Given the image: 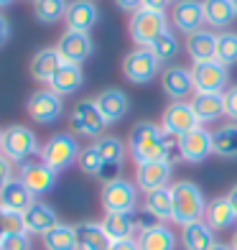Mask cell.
<instances>
[{"instance_id": "36", "label": "cell", "mask_w": 237, "mask_h": 250, "mask_svg": "<svg viewBox=\"0 0 237 250\" xmlns=\"http://www.w3.org/2000/svg\"><path fill=\"white\" fill-rule=\"evenodd\" d=\"M66 8H69L66 0H33V16L41 23H56V21H61L66 16Z\"/></svg>"}, {"instance_id": "9", "label": "cell", "mask_w": 237, "mask_h": 250, "mask_svg": "<svg viewBox=\"0 0 237 250\" xmlns=\"http://www.w3.org/2000/svg\"><path fill=\"white\" fill-rule=\"evenodd\" d=\"M191 79H194L197 92H224L227 82H230V66L219 64L217 59L194 62V66H191Z\"/></svg>"}, {"instance_id": "16", "label": "cell", "mask_w": 237, "mask_h": 250, "mask_svg": "<svg viewBox=\"0 0 237 250\" xmlns=\"http://www.w3.org/2000/svg\"><path fill=\"white\" fill-rule=\"evenodd\" d=\"M171 23L176 31L181 33H194L201 26L207 23L204 21V5L201 0H176L174 8H171Z\"/></svg>"}, {"instance_id": "25", "label": "cell", "mask_w": 237, "mask_h": 250, "mask_svg": "<svg viewBox=\"0 0 237 250\" xmlns=\"http://www.w3.org/2000/svg\"><path fill=\"white\" fill-rule=\"evenodd\" d=\"M181 245H184V250H212L217 245L214 230L201 220L189 222V225L181 227Z\"/></svg>"}, {"instance_id": "26", "label": "cell", "mask_w": 237, "mask_h": 250, "mask_svg": "<svg viewBox=\"0 0 237 250\" xmlns=\"http://www.w3.org/2000/svg\"><path fill=\"white\" fill-rule=\"evenodd\" d=\"M64 64V59L59 56V51L54 49H41L33 54V59H31V77L33 79H39V82H51L54 74L59 72V66Z\"/></svg>"}, {"instance_id": "42", "label": "cell", "mask_w": 237, "mask_h": 250, "mask_svg": "<svg viewBox=\"0 0 237 250\" xmlns=\"http://www.w3.org/2000/svg\"><path fill=\"white\" fill-rule=\"evenodd\" d=\"M0 250H31V235L28 232H13L0 237Z\"/></svg>"}, {"instance_id": "52", "label": "cell", "mask_w": 237, "mask_h": 250, "mask_svg": "<svg viewBox=\"0 0 237 250\" xmlns=\"http://www.w3.org/2000/svg\"><path fill=\"white\" fill-rule=\"evenodd\" d=\"M10 3H13V0H0V8H8Z\"/></svg>"}, {"instance_id": "6", "label": "cell", "mask_w": 237, "mask_h": 250, "mask_svg": "<svg viewBox=\"0 0 237 250\" xmlns=\"http://www.w3.org/2000/svg\"><path fill=\"white\" fill-rule=\"evenodd\" d=\"M69 123H72V130L77 135H82V138H102V133L107 128V120L102 118L95 100L77 102L69 115Z\"/></svg>"}, {"instance_id": "46", "label": "cell", "mask_w": 237, "mask_h": 250, "mask_svg": "<svg viewBox=\"0 0 237 250\" xmlns=\"http://www.w3.org/2000/svg\"><path fill=\"white\" fill-rule=\"evenodd\" d=\"M110 250H138V240H135V237H128V240H112Z\"/></svg>"}, {"instance_id": "10", "label": "cell", "mask_w": 237, "mask_h": 250, "mask_svg": "<svg viewBox=\"0 0 237 250\" xmlns=\"http://www.w3.org/2000/svg\"><path fill=\"white\" fill-rule=\"evenodd\" d=\"M26 110H28V118L33 123L51 125V123H56L61 118L64 102H61V95H56L54 89H39V92H33L28 97Z\"/></svg>"}, {"instance_id": "24", "label": "cell", "mask_w": 237, "mask_h": 250, "mask_svg": "<svg viewBox=\"0 0 237 250\" xmlns=\"http://www.w3.org/2000/svg\"><path fill=\"white\" fill-rule=\"evenodd\" d=\"M74 230H77L79 250H110V245H112L102 222H79V225H74Z\"/></svg>"}, {"instance_id": "33", "label": "cell", "mask_w": 237, "mask_h": 250, "mask_svg": "<svg viewBox=\"0 0 237 250\" xmlns=\"http://www.w3.org/2000/svg\"><path fill=\"white\" fill-rule=\"evenodd\" d=\"M43 248L46 250H79L74 225L59 222L54 230H49L46 235H43Z\"/></svg>"}, {"instance_id": "3", "label": "cell", "mask_w": 237, "mask_h": 250, "mask_svg": "<svg viewBox=\"0 0 237 250\" xmlns=\"http://www.w3.org/2000/svg\"><path fill=\"white\" fill-rule=\"evenodd\" d=\"M36 153H41V146L31 128H26V125H10V128L3 130V156L10 164L23 166Z\"/></svg>"}, {"instance_id": "34", "label": "cell", "mask_w": 237, "mask_h": 250, "mask_svg": "<svg viewBox=\"0 0 237 250\" xmlns=\"http://www.w3.org/2000/svg\"><path fill=\"white\" fill-rule=\"evenodd\" d=\"M97 151L99 156H102L105 166H122V161H125V143H122L120 138H115V135H102V138H97Z\"/></svg>"}, {"instance_id": "20", "label": "cell", "mask_w": 237, "mask_h": 250, "mask_svg": "<svg viewBox=\"0 0 237 250\" xmlns=\"http://www.w3.org/2000/svg\"><path fill=\"white\" fill-rule=\"evenodd\" d=\"M189 105L194 110L199 125L217 123L219 118H224V95L222 92H194Z\"/></svg>"}, {"instance_id": "38", "label": "cell", "mask_w": 237, "mask_h": 250, "mask_svg": "<svg viewBox=\"0 0 237 250\" xmlns=\"http://www.w3.org/2000/svg\"><path fill=\"white\" fill-rule=\"evenodd\" d=\"M148 49L156 54V59H158V62H171L174 56L178 54V39L174 36V31H168V28H166L161 36H158V39L151 43Z\"/></svg>"}, {"instance_id": "53", "label": "cell", "mask_w": 237, "mask_h": 250, "mask_svg": "<svg viewBox=\"0 0 237 250\" xmlns=\"http://www.w3.org/2000/svg\"><path fill=\"white\" fill-rule=\"evenodd\" d=\"M0 153H3V130H0Z\"/></svg>"}, {"instance_id": "28", "label": "cell", "mask_w": 237, "mask_h": 250, "mask_svg": "<svg viewBox=\"0 0 237 250\" xmlns=\"http://www.w3.org/2000/svg\"><path fill=\"white\" fill-rule=\"evenodd\" d=\"M204 5V21L209 28H227L237 18L232 0H201Z\"/></svg>"}, {"instance_id": "14", "label": "cell", "mask_w": 237, "mask_h": 250, "mask_svg": "<svg viewBox=\"0 0 237 250\" xmlns=\"http://www.w3.org/2000/svg\"><path fill=\"white\" fill-rule=\"evenodd\" d=\"M18 179L28 187L33 197H43L56 187V171L43 161H26L18 171Z\"/></svg>"}, {"instance_id": "18", "label": "cell", "mask_w": 237, "mask_h": 250, "mask_svg": "<svg viewBox=\"0 0 237 250\" xmlns=\"http://www.w3.org/2000/svg\"><path fill=\"white\" fill-rule=\"evenodd\" d=\"M95 102H97L99 112H102V118L107 120V125L120 123V120L130 112V100H128V95L122 92V89H118V87L102 89V92L95 97Z\"/></svg>"}, {"instance_id": "23", "label": "cell", "mask_w": 237, "mask_h": 250, "mask_svg": "<svg viewBox=\"0 0 237 250\" xmlns=\"http://www.w3.org/2000/svg\"><path fill=\"white\" fill-rule=\"evenodd\" d=\"M186 54L191 62H209L217 54V33L209 28H199L186 36Z\"/></svg>"}, {"instance_id": "35", "label": "cell", "mask_w": 237, "mask_h": 250, "mask_svg": "<svg viewBox=\"0 0 237 250\" xmlns=\"http://www.w3.org/2000/svg\"><path fill=\"white\" fill-rule=\"evenodd\" d=\"M153 214L161 222L171 220V209H174V202H171V187H163V189H156L151 194H145V204Z\"/></svg>"}, {"instance_id": "30", "label": "cell", "mask_w": 237, "mask_h": 250, "mask_svg": "<svg viewBox=\"0 0 237 250\" xmlns=\"http://www.w3.org/2000/svg\"><path fill=\"white\" fill-rule=\"evenodd\" d=\"M105 232L110 235V240H128L135 232V220H133V212H105V220H102Z\"/></svg>"}, {"instance_id": "45", "label": "cell", "mask_w": 237, "mask_h": 250, "mask_svg": "<svg viewBox=\"0 0 237 250\" xmlns=\"http://www.w3.org/2000/svg\"><path fill=\"white\" fill-rule=\"evenodd\" d=\"M115 5L125 13H135V10L143 8V0H115Z\"/></svg>"}, {"instance_id": "50", "label": "cell", "mask_w": 237, "mask_h": 250, "mask_svg": "<svg viewBox=\"0 0 237 250\" xmlns=\"http://www.w3.org/2000/svg\"><path fill=\"white\" fill-rule=\"evenodd\" d=\"M212 250H232V248H230V245H224V243H217Z\"/></svg>"}, {"instance_id": "8", "label": "cell", "mask_w": 237, "mask_h": 250, "mask_svg": "<svg viewBox=\"0 0 237 250\" xmlns=\"http://www.w3.org/2000/svg\"><path fill=\"white\" fill-rule=\"evenodd\" d=\"M99 199H102L105 212H133L138 207V184L128 179L105 181Z\"/></svg>"}, {"instance_id": "27", "label": "cell", "mask_w": 237, "mask_h": 250, "mask_svg": "<svg viewBox=\"0 0 237 250\" xmlns=\"http://www.w3.org/2000/svg\"><path fill=\"white\" fill-rule=\"evenodd\" d=\"M84 84V74L79 64H61L59 72L54 74V79L49 82V89H54L56 95H74L79 87Z\"/></svg>"}, {"instance_id": "1", "label": "cell", "mask_w": 237, "mask_h": 250, "mask_svg": "<svg viewBox=\"0 0 237 250\" xmlns=\"http://www.w3.org/2000/svg\"><path fill=\"white\" fill-rule=\"evenodd\" d=\"M128 153H130V158L135 164L161 161V158L174 164V158H181V153H178V138L166 135L161 125L148 123V120H140L130 130Z\"/></svg>"}, {"instance_id": "40", "label": "cell", "mask_w": 237, "mask_h": 250, "mask_svg": "<svg viewBox=\"0 0 237 250\" xmlns=\"http://www.w3.org/2000/svg\"><path fill=\"white\" fill-rule=\"evenodd\" d=\"M13 232H26L23 217L16 212H10L5 207H0V237L3 235H13Z\"/></svg>"}, {"instance_id": "22", "label": "cell", "mask_w": 237, "mask_h": 250, "mask_svg": "<svg viewBox=\"0 0 237 250\" xmlns=\"http://www.w3.org/2000/svg\"><path fill=\"white\" fill-rule=\"evenodd\" d=\"M33 202H36V197L31 194L28 187L20 179H10L8 184L0 189V207H5L16 214H23Z\"/></svg>"}, {"instance_id": "2", "label": "cell", "mask_w": 237, "mask_h": 250, "mask_svg": "<svg viewBox=\"0 0 237 250\" xmlns=\"http://www.w3.org/2000/svg\"><path fill=\"white\" fill-rule=\"evenodd\" d=\"M171 202H174L171 220L181 227L189 222H197V220H201V214H207V199L194 181L171 184Z\"/></svg>"}, {"instance_id": "32", "label": "cell", "mask_w": 237, "mask_h": 250, "mask_svg": "<svg viewBox=\"0 0 237 250\" xmlns=\"http://www.w3.org/2000/svg\"><path fill=\"white\" fill-rule=\"evenodd\" d=\"M237 222V214L227 197H217L207 204V225L212 230H227Z\"/></svg>"}, {"instance_id": "29", "label": "cell", "mask_w": 237, "mask_h": 250, "mask_svg": "<svg viewBox=\"0 0 237 250\" xmlns=\"http://www.w3.org/2000/svg\"><path fill=\"white\" fill-rule=\"evenodd\" d=\"M138 250H176V235L171 227L158 225L153 230L138 232Z\"/></svg>"}, {"instance_id": "37", "label": "cell", "mask_w": 237, "mask_h": 250, "mask_svg": "<svg viewBox=\"0 0 237 250\" xmlns=\"http://www.w3.org/2000/svg\"><path fill=\"white\" fill-rule=\"evenodd\" d=\"M214 59L224 66H232L237 62V33L232 31L217 33V54H214Z\"/></svg>"}, {"instance_id": "43", "label": "cell", "mask_w": 237, "mask_h": 250, "mask_svg": "<svg viewBox=\"0 0 237 250\" xmlns=\"http://www.w3.org/2000/svg\"><path fill=\"white\" fill-rule=\"evenodd\" d=\"M224 118L237 123V84L230 87V89H224Z\"/></svg>"}, {"instance_id": "19", "label": "cell", "mask_w": 237, "mask_h": 250, "mask_svg": "<svg viewBox=\"0 0 237 250\" xmlns=\"http://www.w3.org/2000/svg\"><path fill=\"white\" fill-rule=\"evenodd\" d=\"M20 217H23V227H26L28 235H41V237L59 225V217H56L54 207H49L46 202H39V199L33 202Z\"/></svg>"}, {"instance_id": "21", "label": "cell", "mask_w": 237, "mask_h": 250, "mask_svg": "<svg viewBox=\"0 0 237 250\" xmlns=\"http://www.w3.org/2000/svg\"><path fill=\"white\" fill-rule=\"evenodd\" d=\"M64 21H66V28L89 33V28H95L99 21V10L92 0H72L69 8H66Z\"/></svg>"}, {"instance_id": "41", "label": "cell", "mask_w": 237, "mask_h": 250, "mask_svg": "<svg viewBox=\"0 0 237 250\" xmlns=\"http://www.w3.org/2000/svg\"><path fill=\"white\" fill-rule=\"evenodd\" d=\"M133 220H135V230L138 232H145V230H153V227L163 225L148 207H135L133 209Z\"/></svg>"}, {"instance_id": "54", "label": "cell", "mask_w": 237, "mask_h": 250, "mask_svg": "<svg viewBox=\"0 0 237 250\" xmlns=\"http://www.w3.org/2000/svg\"><path fill=\"white\" fill-rule=\"evenodd\" d=\"M232 5H235V10H237V0H232Z\"/></svg>"}, {"instance_id": "47", "label": "cell", "mask_w": 237, "mask_h": 250, "mask_svg": "<svg viewBox=\"0 0 237 250\" xmlns=\"http://www.w3.org/2000/svg\"><path fill=\"white\" fill-rule=\"evenodd\" d=\"M171 5V0H143V8L148 10H158V13H163V10Z\"/></svg>"}, {"instance_id": "15", "label": "cell", "mask_w": 237, "mask_h": 250, "mask_svg": "<svg viewBox=\"0 0 237 250\" xmlns=\"http://www.w3.org/2000/svg\"><path fill=\"white\" fill-rule=\"evenodd\" d=\"M178 153L186 164H204L212 156V133L207 128H194L178 138Z\"/></svg>"}, {"instance_id": "12", "label": "cell", "mask_w": 237, "mask_h": 250, "mask_svg": "<svg viewBox=\"0 0 237 250\" xmlns=\"http://www.w3.org/2000/svg\"><path fill=\"white\" fill-rule=\"evenodd\" d=\"M161 128L166 135H174V138H181L189 130L199 128V120L194 115L189 102H171L166 110H163V118H161Z\"/></svg>"}, {"instance_id": "48", "label": "cell", "mask_w": 237, "mask_h": 250, "mask_svg": "<svg viewBox=\"0 0 237 250\" xmlns=\"http://www.w3.org/2000/svg\"><path fill=\"white\" fill-rule=\"evenodd\" d=\"M8 36H10V23L5 21V16H0V46L8 41Z\"/></svg>"}, {"instance_id": "39", "label": "cell", "mask_w": 237, "mask_h": 250, "mask_svg": "<svg viewBox=\"0 0 237 250\" xmlns=\"http://www.w3.org/2000/svg\"><path fill=\"white\" fill-rule=\"evenodd\" d=\"M77 164H79V168H82L87 176H99V171H102V166H105L102 156H99V151H97V146H87V148L79 151Z\"/></svg>"}, {"instance_id": "7", "label": "cell", "mask_w": 237, "mask_h": 250, "mask_svg": "<svg viewBox=\"0 0 237 250\" xmlns=\"http://www.w3.org/2000/svg\"><path fill=\"white\" fill-rule=\"evenodd\" d=\"M161 72V62L156 59V54L145 46H138L122 59V74L133 84H148Z\"/></svg>"}, {"instance_id": "31", "label": "cell", "mask_w": 237, "mask_h": 250, "mask_svg": "<svg viewBox=\"0 0 237 250\" xmlns=\"http://www.w3.org/2000/svg\"><path fill=\"white\" fill-rule=\"evenodd\" d=\"M212 153L219 158H237V123L219 125L212 133Z\"/></svg>"}, {"instance_id": "5", "label": "cell", "mask_w": 237, "mask_h": 250, "mask_svg": "<svg viewBox=\"0 0 237 250\" xmlns=\"http://www.w3.org/2000/svg\"><path fill=\"white\" fill-rule=\"evenodd\" d=\"M166 28H168V21H166L163 13H158V10L140 8L130 16V39L138 43V46L148 49Z\"/></svg>"}, {"instance_id": "44", "label": "cell", "mask_w": 237, "mask_h": 250, "mask_svg": "<svg viewBox=\"0 0 237 250\" xmlns=\"http://www.w3.org/2000/svg\"><path fill=\"white\" fill-rule=\"evenodd\" d=\"M10 179H13V164H10L3 153H0V189H3Z\"/></svg>"}, {"instance_id": "17", "label": "cell", "mask_w": 237, "mask_h": 250, "mask_svg": "<svg viewBox=\"0 0 237 250\" xmlns=\"http://www.w3.org/2000/svg\"><path fill=\"white\" fill-rule=\"evenodd\" d=\"M161 87L166 97H171L174 102L186 100L194 89V79H191V69H184V66H168V69L161 72Z\"/></svg>"}, {"instance_id": "49", "label": "cell", "mask_w": 237, "mask_h": 250, "mask_svg": "<svg viewBox=\"0 0 237 250\" xmlns=\"http://www.w3.org/2000/svg\"><path fill=\"white\" fill-rule=\"evenodd\" d=\"M227 199H230V204H232V209H235V214H237V184L230 189V194H227Z\"/></svg>"}, {"instance_id": "11", "label": "cell", "mask_w": 237, "mask_h": 250, "mask_svg": "<svg viewBox=\"0 0 237 250\" xmlns=\"http://www.w3.org/2000/svg\"><path fill=\"white\" fill-rule=\"evenodd\" d=\"M92 39L84 31H72L66 28L61 33V39L56 41V51L64 59V64H82L92 56Z\"/></svg>"}, {"instance_id": "13", "label": "cell", "mask_w": 237, "mask_h": 250, "mask_svg": "<svg viewBox=\"0 0 237 250\" xmlns=\"http://www.w3.org/2000/svg\"><path fill=\"white\" fill-rule=\"evenodd\" d=\"M171 174H174V166L171 161H148V164H138L135 168V184L143 194H151L156 189H163L168 187V181H171Z\"/></svg>"}, {"instance_id": "4", "label": "cell", "mask_w": 237, "mask_h": 250, "mask_svg": "<svg viewBox=\"0 0 237 250\" xmlns=\"http://www.w3.org/2000/svg\"><path fill=\"white\" fill-rule=\"evenodd\" d=\"M79 143L74 138V133H56L51 138L41 146V161L51 166L56 174L64 171V168H69L77 158H79Z\"/></svg>"}, {"instance_id": "51", "label": "cell", "mask_w": 237, "mask_h": 250, "mask_svg": "<svg viewBox=\"0 0 237 250\" xmlns=\"http://www.w3.org/2000/svg\"><path fill=\"white\" fill-rule=\"evenodd\" d=\"M230 248H232V250H237V230H235V235H232V243H230Z\"/></svg>"}]
</instances>
